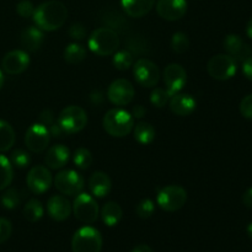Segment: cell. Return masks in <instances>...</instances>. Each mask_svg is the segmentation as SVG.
Masks as SVG:
<instances>
[{"mask_svg": "<svg viewBox=\"0 0 252 252\" xmlns=\"http://www.w3.org/2000/svg\"><path fill=\"white\" fill-rule=\"evenodd\" d=\"M164 83L170 96L180 93L187 83V73L182 65L171 63L164 70Z\"/></svg>", "mask_w": 252, "mask_h": 252, "instance_id": "5bb4252c", "label": "cell"}, {"mask_svg": "<svg viewBox=\"0 0 252 252\" xmlns=\"http://www.w3.org/2000/svg\"><path fill=\"white\" fill-rule=\"evenodd\" d=\"M54 186L63 196L73 197L83 192L84 177L74 170H62L54 177Z\"/></svg>", "mask_w": 252, "mask_h": 252, "instance_id": "9c48e42d", "label": "cell"}, {"mask_svg": "<svg viewBox=\"0 0 252 252\" xmlns=\"http://www.w3.org/2000/svg\"><path fill=\"white\" fill-rule=\"evenodd\" d=\"M33 21L39 30L47 32L59 30L68 19L66 6L61 1L51 0L42 2L34 9Z\"/></svg>", "mask_w": 252, "mask_h": 252, "instance_id": "6da1fadb", "label": "cell"}, {"mask_svg": "<svg viewBox=\"0 0 252 252\" xmlns=\"http://www.w3.org/2000/svg\"><path fill=\"white\" fill-rule=\"evenodd\" d=\"M30 65L29 54L21 49L7 52L1 61L2 70L9 75H19L24 73Z\"/></svg>", "mask_w": 252, "mask_h": 252, "instance_id": "9a60e30c", "label": "cell"}, {"mask_svg": "<svg viewBox=\"0 0 252 252\" xmlns=\"http://www.w3.org/2000/svg\"><path fill=\"white\" fill-rule=\"evenodd\" d=\"M170 94L167 93L166 89L162 88H155L150 94V102L153 106L158 108H162L169 103L170 101Z\"/></svg>", "mask_w": 252, "mask_h": 252, "instance_id": "d6a6232c", "label": "cell"}, {"mask_svg": "<svg viewBox=\"0 0 252 252\" xmlns=\"http://www.w3.org/2000/svg\"><path fill=\"white\" fill-rule=\"evenodd\" d=\"M69 157H70V152L65 145H52L47 150V154L44 157V164L49 170H61L69 161Z\"/></svg>", "mask_w": 252, "mask_h": 252, "instance_id": "44dd1931", "label": "cell"}, {"mask_svg": "<svg viewBox=\"0 0 252 252\" xmlns=\"http://www.w3.org/2000/svg\"><path fill=\"white\" fill-rule=\"evenodd\" d=\"M88 186L93 196L97 198H105L112 189V181L106 172L95 171L89 177Z\"/></svg>", "mask_w": 252, "mask_h": 252, "instance_id": "ffe728a7", "label": "cell"}, {"mask_svg": "<svg viewBox=\"0 0 252 252\" xmlns=\"http://www.w3.org/2000/svg\"><path fill=\"white\" fill-rule=\"evenodd\" d=\"M155 212V204L152 199L144 198L137 204L135 207V213L139 218L142 219H148L154 214Z\"/></svg>", "mask_w": 252, "mask_h": 252, "instance_id": "d590c367", "label": "cell"}, {"mask_svg": "<svg viewBox=\"0 0 252 252\" xmlns=\"http://www.w3.org/2000/svg\"><path fill=\"white\" fill-rule=\"evenodd\" d=\"M243 73L246 76V79L252 81V57L243 62Z\"/></svg>", "mask_w": 252, "mask_h": 252, "instance_id": "7bdbcfd3", "label": "cell"}, {"mask_svg": "<svg viewBox=\"0 0 252 252\" xmlns=\"http://www.w3.org/2000/svg\"><path fill=\"white\" fill-rule=\"evenodd\" d=\"M48 130H49V134H51V137H53V138H63L64 135H68L65 132H64L63 128L59 126V123L57 122V121L49 126Z\"/></svg>", "mask_w": 252, "mask_h": 252, "instance_id": "b9f144b4", "label": "cell"}, {"mask_svg": "<svg viewBox=\"0 0 252 252\" xmlns=\"http://www.w3.org/2000/svg\"><path fill=\"white\" fill-rule=\"evenodd\" d=\"M102 235L93 226H83L74 233L71 239L73 252H101Z\"/></svg>", "mask_w": 252, "mask_h": 252, "instance_id": "277c9868", "label": "cell"}, {"mask_svg": "<svg viewBox=\"0 0 252 252\" xmlns=\"http://www.w3.org/2000/svg\"><path fill=\"white\" fill-rule=\"evenodd\" d=\"M145 115H147V108H145L144 106L137 105V106H134V107H133V110H132L133 118H137V120H140V118L144 117Z\"/></svg>", "mask_w": 252, "mask_h": 252, "instance_id": "ee69618b", "label": "cell"}, {"mask_svg": "<svg viewBox=\"0 0 252 252\" xmlns=\"http://www.w3.org/2000/svg\"><path fill=\"white\" fill-rule=\"evenodd\" d=\"M27 187L33 194H42L48 191L53 182V176L47 166L37 165L30 169L26 177Z\"/></svg>", "mask_w": 252, "mask_h": 252, "instance_id": "7c38bea8", "label": "cell"}, {"mask_svg": "<svg viewBox=\"0 0 252 252\" xmlns=\"http://www.w3.org/2000/svg\"><path fill=\"white\" fill-rule=\"evenodd\" d=\"M208 74L213 79L225 81L233 78L238 70V62L226 53H219L212 57L207 64Z\"/></svg>", "mask_w": 252, "mask_h": 252, "instance_id": "52a82bcc", "label": "cell"}, {"mask_svg": "<svg viewBox=\"0 0 252 252\" xmlns=\"http://www.w3.org/2000/svg\"><path fill=\"white\" fill-rule=\"evenodd\" d=\"M112 63L117 70H127L134 64V57H133L132 52L123 49V51H118L117 53H115Z\"/></svg>", "mask_w": 252, "mask_h": 252, "instance_id": "f546056e", "label": "cell"}, {"mask_svg": "<svg viewBox=\"0 0 252 252\" xmlns=\"http://www.w3.org/2000/svg\"><path fill=\"white\" fill-rule=\"evenodd\" d=\"M134 86L128 79H116L107 89V97L113 105L127 106L134 98Z\"/></svg>", "mask_w": 252, "mask_h": 252, "instance_id": "8fae6325", "label": "cell"}, {"mask_svg": "<svg viewBox=\"0 0 252 252\" xmlns=\"http://www.w3.org/2000/svg\"><path fill=\"white\" fill-rule=\"evenodd\" d=\"M16 140L15 130L9 122L0 120V153H5L12 148Z\"/></svg>", "mask_w": 252, "mask_h": 252, "instance_id": "484cf974", "label": "cell"}, {"mask_svg": "<svg viewBox=\"0 0 252 252\" xmlns=\"http://www.w3.org/2000/svg\"><path fill=\"white\" fill-rule=\"evenodd\" d=\"M9 160L12 166H16L17 169H25L31 164V157L24 149H15L10 155Z\"/></svg>", "mask_w": 252, "mask_h": 252, "instance_id": "1f68e13d", "label": "cell"}, {"mask_svg": "<svg viewBox=\"0 0 252 252\" xmlns=\"http://www.w3.org/2000/svg\"><path fill=\"white\" fill-rule=\"evenodd\" d=\"M121 4L128 16L139 19L154 7L155 0H121Z\"/></svg>", "mask_w": 252, "mask_h": 252, "instance_id": "603a6c76", "label": "cell"}, {"mask_svg": "<svg viewBox=\"0 0 252 252\" xmlns=\"http://www.w3.org/2000/svg\"><path fill=\"white\" fill-rule=\"evenodd\" d=\"M133 75L137 83L144 88H154L160 80L159 68L147 58L138 59L133 64Z\"/></svg>", "mask_w": 252, "mask_h": 252, "instance_id": "30bf717a", "label": "cell"}, {"mask_svg": "<svg viewBox=\"0 0 252 252\" xmlns=\"http://www.w3.org/2000/svg\"><path fill=\"white\" fill-rule=\"evenodd\" d=\"M169 106L172 113L180 117H185V116H189L196 110L197 102L196 98L189 94L177 93L170 97Z\"/></svg>", "mask_w": 252, "mask_h": 252, "instance_id": "d6986e66", "label": "cell"}, {"mask_svg": "<svg viewBox=\"0 0 252 252\" xmlns=\"http://www.w3.org/2000/svg\"><path fill=\"white\" fill-rule=\"evenodd\" d=\"M157 12L167 21L182 19L187 12V0H158Z\"/></svg>", "mask_w": 252, "mask_h": 252, "instance_id": "2e32d148", "label": "cell"}, {"mask_svg": "<svg viewBox=\"0 0 252 252\" xmlns=\"http://www.w3.org/2000/svg\"><path fill=\"white\" fill-rule=\"evenodd\" d=\"M73 161L78 169L88 170L89 167L93 165V154H91L90 150L86 149V148H78V149L74 152Z\"/></svg>", "mask_w": 252, "mask_h": 252, "instance_id": "4dcf8cb0", "label": "cell"}, {"mask_svg": "<svg viewBox=\"0 0 252 252\" xmlns=\"http://www.w3.org/2000/svg\"><path fill=\"white\" fill-rule=\"evenodd\" d=\"M47 212L53 220L64 221L71 214V203L66 196L54 194L47 202Z\"/></svg>", "mask_w": 252, "mask_h": 252, "instance_id": "ac0fdd59", "label": "cell"}, {"mask_svg": "<svg viewBox=\"0 0 252 252\" xmlns=\"http://www.w3.org/2000/svg\"><path fill=\"white\" fill-rule=\"evenodd\" d=\"M103 129L115 138L127 137L134 127V118L122 108H112L107 111L102 120Z\"/></svg>", "mask_w": 252, "mask_h": 252, "instance_id": "7a4b0ae2", "label": "cell"}, {"mask_svg": "<svg viewBox=\"0 0 252 252\" xmlns=\"http://www.w3.org/2000/svg\"><path fill=\"white\" fill-rule=\"evenodd\" d=\"M24 218L26 219L30 223H36L39 219L43 217L44 214V208L43 204L38 201V199H30L24 207Z\"/></svg>", "mask_w": 252, "mask_h": 252, "instance_id": "4316f807", "label": "cell"}, {"mask_svg": "<svg viewBox=\"0 0 252 252\" xmlns=\"http://www.w3.org/2000/svg\"><path fill=\"white\" fill-rule=\"evenodd\" d=\"M86 58V49L83 44L74 43L68 44L64 49V59L69 64H79Z\"/></svg>", "mask_w": 252, "mask_h": 252, "instance_id": "83f0119b", "label": "cell"}, {"mask_svg": "<svg viewBox=\"0 0 252 252\" xmlns=\"http://www.w3.org/2000/svg\"><path fill=\"white\" fill-rule=\"evenodd\" d=\"M118 47H120V37L117 32L110 27L96 29L89 37V48L100 57L115 54Z\"/></svg>", "mask_w": 252, "mask_h": 252, "instance_id": "3957f363", "label": "cell"}, {"mask_svg": "<svg viewBox=\"0 0 252 252\" xmlns=\"http://www.w3.org/2000/svg\"><path fill=\"white\" fill-rule=\"evenodd\" d=\"M132 252H154L150 246L145 245V244H142V245H138L133 249Z\"/></svg>", "mask_w": 252, "mask_h": 252, "instance_id": "bcb514c9", "label": "cell"}, {"mask_svg": "<svg viewBox=\"0 0 252 252\" xmlns=\"http://www.w3.org/2000/svg\"><path fill=\"white\" fill-rule=\"evenodd\" d=\"M44 42L42 30L34 26H27L20 34V43L27 52H37Z\"/></svg>", "mask_w": 252, "mask_h": 252, "instance_id": "7402d4cb", "label": "cell"}, {"mask_svg": "<svg viewBox=\"0 0 252 252\" xmlns=\"http://www.w3.org/2000/svg\"><path fill=\"white\" fill-rule=\"evenodd\" d=\"M70 38L75 39V41H83L84 38H86L88 36V31H86V27L84 26L80 22H76V24H73L70 27H69L68 31Z\"/></svg>", "mask_w": 252, "mask_h": 252, "instance_id": "74e56055", "label": "cell"}, {"mask_svg": "<svg viewBox=\"0 0 252 252\" xmlns=\"http://www.w3.org/2000/svg\"><path fill=\"white\" fill-rule=\"evenodd\" d=\"M14 179V169L5 155L0 154V191L6 189Z\"/></svg>", "mask_w": 252, "mask_h": 252, "instance_id": "f1b7e54d", "label": "cell"}, {"mask_svg": "<svg viewBox=\"0 0 252 252\" xmlns=\"http://www.w3.org/2000/svg\"><path fill=\"white\" fill-rule=\"evenodd\" d=\"M54 122H56V116H54L53 111L48 110V108L42 111L41 115H39V123H42L46 127H49Z\"/></svg>", "mask_w": 252, "mask_h": 252, "instance_id": "60d3db41", "label": "cell"}, {"mask_svg": "<svg viewBox=\"0 0 252 252\" xmlns=\"http://www.w3.org/2000/svg\"><path fill=\"white\" fill-rule=\"evenodd\" d=\"M34 9L36 7L33 6V4L30 0H21L16 5V12L24 19H30V17L33 16Z\"/></svg>", "mask_w": 252, "mask_h": 252, "instance_id": "8d00e7d4", "label": "cell"}, {"mask_svg": "<svg viewBox=\"0 0 252 252\" xmlns=\"http://www.w3.org/2000/svg\"><path fill=\"white\" fill-rule=\"evenodd\" d=\"M2 85H4V75H2V71L0 70V90H1Z\"/></svg>", "mask_w": 252, "mask_h": 252, "instance_id": "681fc988", "label": "cell"}, {"mask_svg": "<svg viewBox=\"0 0 252 252\" xmlns=\"http://www.w3.org/2000/svg\"><path fill=\"white\" fill-rule=\"evenodd\" d=\"M246 231H248V235L249 238L252 239V223H250L248 225V228H246Z\"/></svg>", "mask_w": 252, "mask_h": 252, "instance_id": "c3c4849f", "label": "cell"}, {"mask_svg": "<svg viewBox=\"0 0 252 252\" xmlns=\"http://www.w3.org/2000/svg\"><path fill=\"white\" fill-rule=\"evenodd\" d=\"M189 39L187 37V34H185L184 32H176V33L172 34L171 38V48L175 53L182 54L189 49Z\"/></svg>", "mask_w": 252, "mask_h": 252, "instance_id": "836d02e7", "label": "cell"}, {"mask_svg": "<svg viewBox=\"0 0 252 252\" xmlns=\"http://www.w3.org/2000/svg\"><path fill=\"white\" fill-rule=\"evenodd\" d=\"M51 140L48 127L42 123H34L25 134V145L32 153H42L47 149Z\"/></svg>", "mask_w": 252, "mask_h": 252, "instance_id": "4fadbf2b", "label": "cell"}, {"mask_svg": "<svg viewBox=\"0 0 252 252\" xmlns=\"http://www.w3.org/2000/svg\"><path fill=\"white\" fill-rule=\"evenodd\" d=\"M223 46L226 54L233 57L236 62H245L252 57L251 47L238 34H228L224 39Z\"/></svg>", "mask_w": 252, "mask_h": 252, "instance_id": "e0dca14e", "label": "cell"}, {"mask_svg": "<svg viewBox=\"0 0 252 252\" xmlns=\"http://www.w3.org/2000/svg\"><path fill=\"white\" fill-rule=\"evenodd\" d=\"M246 34L252 39V17L249 20L248 25H246Z\"/></svg>", "mask_w": 252, "mask_h": 252, "instance_id": "7dc6e473", "label": "cell"}, {"mask_svg": "<svg viewBox=\"0 0 252 252\" xmlns=\"http://www.w3.org/2000/svg\"><path fill=\"white\" fill-rule=\"evenodd\" d=\"M243 203L246 208L252 209V187L245 191V193L243 194Z\"/></svg>", "mask_w": 252, "mask_h": 252, "instance_id": "f6af8a7d", "label": "cell"}, {"mask_svg": "<svg viewBox=\"0 0 252 252\" xmlns=\"http://www.w3.org/2000/svg\"><path fill=\"white\" fill-rule=\"evenodd\" d=\"M101 218L105 225L107 226H116L123 217V211L117 202H106L100 211Z\"/></svg>", "mask_w": 252, "mask_h": 252, "instance_id": "cb8c5ba5", "label": "cell"}, {"mask_svg": "<svg viewBox=\"0 0 252 252\" xmlns=\"http://www.w3.org/2000/svg\"><path fill=\"white\" fill-rule=\"evenodd\" d=\"M2 207L6 209H15L20 204V194L17 192L16 189L11 187V189H7L4 193L1 194V198H0Z\"/></svg>", "mask_w": 252, "mask_h": 252, "instance_id": "e575fe53", "label": "cell"}, {"mask_svg": "<svg viewBox=\"0 0 252 252\" xmlns=\"http://www.w3.org/2000/svg\"><path fill=\"white\" fill-rule=\"evenodd\" d=\"M187 202V192L179 185H169L158 192L157 203L165 212H176Z\"/></svg>", "mask_w": 252, "mask_h": 252, "instance_id": "ba28073f", "label": "cell"}, {"mask_svg": "<svg viewBox=\"0 0 252 252\" xmlns=\"http://www.w3.org/2000/svg\"><path fill=\"white\" fill-rule=\"evenodd\" d=\"M133 135H134V139L137 140L139 144L148 145L150 143H153V140L155 139V128L150 125L149 122H138L137 125L133 127Z\"/></svg>", "mask_w": 252, "mask_h": 252, "instance_id": "d4e9b609", "label": "cell"}, {"mask_svg": "<svg viewBox=\"0 0 252 252\" xmlns=\"http://www.w3.org/2000/svg\"><path fill=\"white\" fill-rule=\"evenodd\" d=\"M57 122L63 128L66 134H75V133L81 132L86 127L88 115L83 107L71 105L61 111Z\"/></svg>", "mask_w": 252, "mask_h": 252, "instance_id": "8992f818", "label": "cell"}, {"mask_svg": "<svg viewBox=\"0 0 252 252\" xmlns=\"http://www.w3.org/2000/svg\"><path fill=\"white\" fill-rule=\"evenodd\" d=\"M241 116L246 120H252V94L246 95L245 97L241 100L240 106H239Z\"/></svg>", "mask_w": 252, "mask_h": 252, "instance_id": "ab89813d", "label": "cell"}, {"mask_svg": "<svg viewBox=\"0 0 252 252\" xmlns=\"http://www.w3.org/2000/svg\"><path fill=\"white\" fill-rule=\"evenodd\" d=\"M12 234V224L9 219L0 217V244H4Z\"/></svg>", "mask_w": 252, "mask_h": 252, "instance_id": "f35d334b", "label": "cell"}, {"mask_svg": "<svg viewBox=\"0 0 252 252\" xmlns=\"http://www.w3.org/2000/svg\"><path fill=\"white\" fill-rule=\"evenodd\" d=\"M71 212L79 221L86 224V225H90L97 220L100 208H98L96 199L91 194L80 192L74 198L73 204H71Z\"/></svg>", "mask_w": 252, "mask_h": 252, "instance_id": "5b68a950", "label": "cell"}]
</instances>
